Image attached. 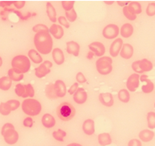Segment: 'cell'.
<instances>
[{"instance_id": "1", "label": "cell", "mask_w": 155, "mask_h": 146, "mask_svg": "<svg viewBox=\"0 0 155 146\" xmlns=\"http://www.w3.org/2000/svg\"><path fill=\"white\" fill-rule=\"evenodd\" d=\"M35 45L38 52L48 55L53 47V40L50 32H39L35 36Z\"/></svg>"}, {"instance_id": "2", "label": "cell", "mask_w": 155, "mask_h": 146, "mask_svg": "<svg viewBox=\"0 0 155 146\" xmlns=\"http://www.w3.org/2000/svg\"><path fill=\"white\" fill-rule=\"evenodd\" d=\"M56 113L60 119L63 121H69L74 118L76 114V109L72 104L69 102H62L58 106Z\"/></svg>"}, {"instance_id": "3", "label": "cell", "mask_w": 155, "mask_h": 146, "mask_svg": "<svg viewBox=\"0 0 155 146\" xmlns=\"http://www.w3.org/2000/svg\"><path fill=\"white\" fill-rule=\"evenodd\" d=\"M22 109L29 116H36L41 111V104L35 99H25L22 103Z\"/></svg>"}, {"instance_id": "4", "label": "cell", "mask_w": 155, "mask_h": 146, "mask_svg": "<svg viewBox=\"0 0 155 146\" xmlns=\"http://www.w3.org/2000/svg\"><path fill=\"white\" fill-rule=\"evenodd\" d=\"M2 135L4 136L5 142L8 144H14L18 139V134L15 129L14 125L8 123L3 126Z\"/></svg>"}, {"instance_id": "5", "label": "cell", "mask_w": 155, "mask_h": 146, "mask_svg": "<svg viewBox=\"0 0 155 146\" xmlns=\"http://www.w3.org/2000/svg\"><path fill=\"white\" fill-rule=\"evenodd\" d=\"M12 66L14 69L24 74L29 71L30 68V61L25 55H17L12 60Z\"/></svg>"}, {"instance_id": "6", "label": "cell", "mask_w": 155, "mask_h": 146, "mask_svg": "<svg viewBox=\"0 0 155 146\" xmlns=\"http://www.w3.org/2000/svg\"><path fill=\"white\" fill-rule=\"evenodd\" d=\"M97 70L101 75H108L112 71V60L108 56H103L96 62Z\"/></svg>"}, {"instance_id": "7", "label": "cell", "mask_w": 155, "mask_h": 146, "mask_svg": "<svg viewBox=\"0 0 155 146\" xmlns=\"http://www.w3.org/2000/svg\"><path fill=\"white\" fill-rule=\"evenodd\" d=\"M132 68L135 72L143 73L145 71H149L153 69V64L150 61H148V59H143L140 61H134L132 64Z\"/></svg>"}, {"instance_id": "8", "label": "cell", "mask_w": 155, "mask_h": 146, "mask_svg": "<svg viewBox=\"0 0 155 146\" xmlns=\"http://www.w3.org/2000/svg\"><path fill=\"white\" fill-rule=\"evenodd\" d=\"M102 35L103 36L107 39V40H112V39H115L119 35V28L118 26L116 25H108L105 27L102 31Z\"/></svg>"}, {"instance_id": "9", "label": "cell", "mask_w": 155, "mask_h": 146, "mask_svg": "<svg viewBox=\"0 0 155 146\" xmlns=\"http://www.w3.org/2000/svg\"><path fill=\"white\" fill-rule=\"evenodd\" d=\"M52 63L49 61H45L43 62L39 67L35 68V76L38 78H42L45 77L51 72V68L52 67Z\"/></svg>"}, {"instance_id": "10", "label": "cell", "mask_w": 155, "mask_h": 146, "mask_svg": "<svg viewBox=\"0 0 155 146\" xmlns=\"http://www.w3.org/2000/svg\"><path fill=\"white\" fill-rule=\"evenodd\" d=\"M140 77L137 73L132 74L127 81V88L130 91H135L139 86Z\"/></svg>"}, {"instance_id": "11", "label": "cell", "mask_w": 155, "mask_h": 146, "mask_svg": "<svg viewBox=\"0 0 155 146\" xmlns=\"http://www.w3.org/2000/svg\"><path fill=\"white\" fill-rule=\"evenodd\" d=\"M89 49H90L91 51L93 52L94 55H97V56H102L105 54V51H106L104 45L101 42H97V41L89 45Z\"/></svg>"}, {"instance_id": "12", "label": "cell", "mask_w": 155, "mask_h": 146, "mask_svg": "<svg viewBox=\"0 0 155 146\" xmlns=\"http://www.w3.org/2000/svg\"><path fill=\"white\" fill-rule=\"evenodd\" d=\"M123 45V42L122 39H116L110 46V54L112 57H116L120 53Z\"/></svg>"}, {"instance_id": "13", "label": "cell", "mask_w": 155, "mask_h": 146, "mask_svg": "<svg viewBox=\"0 0 155 146\" xmlns=\"http://www.w3.org/2000/svg\"><path fill=\"white\" fill-rule=\"evenodd\" d=\"M73 99H74V101L76 103H78V104H83L84 102H86L87 99V91H85L84 88H78L77 91L74 93Z\"/></svg>"}, {"instance_id": "14", "label": "cell", "mask_w": 155, "mask_h": 146, "mask_svg": "<svg viewBox=\"0 0 155 146\" xmlns=\"http://www.w3.org/2000/svg\"><path fill=\"white\" fill-rule=\"evenodd\" d=\"M141 81H146V84L143 85L142 87V91H143L144 93H150L153 91V88H154V85L153 82L148 79V77L147 75H143L140 77Z\"/></svg>"}, {"instance_id": "15", "label": "cell", "mask_w": 155, "mask_h": 146, "mask_svg": "<svg viewBox=\"0 0 155 146\" xmlns=\"http://www.w3.org/2000/svg\"><path fill=\"white\" fill-rule=\"evenodd\" d=\"M99 101L101 102V104H103L104 106L112 107L114 103V99L113 96L111 93H101L99 95Z\"/></svg>"}, {"instance_id": "16", "label": "cell", "mask_w": 155, "mask_h": 146, "mask_svg": "<svg viewBox=\"0 0 155 146\" xmlns=\"http://www.w3.org/2000/svg\"><path fill=\"white\" fill-rule=\"evenodd\" d=\"M54 88L58 98H63L66 94V87L65 82L61 80H57L54 82Z\"/></svg>"}, {"instance_id": "17", "label": "cell", "mask_w": 155, "mask_h": 146, "mask_svg": "<svg viewBox=\"0 0 155 146\" xmlns=\"http://www.w3.org/2000/svg\"><path fill=\"white\" fill-rule=\"evenodd\" d=\"M66 51L69 54L78 56L80 53V45L76 41H68L66 43Z\"/></svg>"}, {"instance_id": "18", "label": "cell", "mask_w": 155, "mask_h": 146, "mask_svg": "<svg viewBox=\"0 0 155 146\" xmlns=\"http://www.w3.org/2000/svg\"><path fill=\"white\" fill-rule=\"evenodd\" d=\"M134 55V47L130 44H125L123 45L122 50L120 51V55L123 58L128 60Z\"/></svg>"}, {"instance_id": "19", "label": "cell", "mask_w": 155, "mask_h": 146, "mask_svg": "<svg viewBox=\"0 0 155 146\" xmlns=\"http://www.w3.org/2000/svg\"><path fill=\"white\" fill-rule=\"evenodd\" d=\"M50 34H51L53 36L57 39V40H60L61 39L63 35H64V30H63V28H62L61 25H52L51 27L50 28Z\"/></svg>"}, {"instance_id": "20", "label": "cell", "mask_w": 155, "mask_h": 146, "mask_svg": "<svg viewBox=\"0 0 155 146\" xmlns=\"http://www.w3.org/2000/svg\"><path fill=\"white\" fill-rule=\"evenodd\" d=\"M52 57H53L54 62L57 65H62L64 63V61H65L64 53L59 48H55V49L53 50V51H52Z\"/></svg>"}, {"instance_id": "21", "label": "cell", "mask_w": 155, "mask_h": 146, "mask_svg": "<svg viewBox=\"0 0 155 146\" xmlns=\"http://www.w3.org/2000/svg\"><path fill=\"white\" fill-rule=\"evenodd\" d=\"M83 131L87 135H92L95 132V126H94V121L92 119H87L83 123Z\"/></svg>"}, {"instance_id": "22", "label": "cell", "mask_w": 155, "mask_h": 146, "mask_svg": "<svg viewBox=\"0 0 155 146\" xmlns=\"http://www.w3.org/2000/svg\"><path fill=\"white\" fill-rule=\"evenodd\" d=\"M42 124L45 128H53L55 124V119L52 115L46 113L42 117Z\"/></svg>"}, {"instance_id": "23", "label": "cell", "mask_w": 155, "mask_h": 146, "mask_svg": "<svg viewBox=\"0 0 155 146\" xmlns=\"http://www.w3.org/2000/svg\"><path fill=\"white\" fill-rule=\"evenodd\" d=\"M154 137V133L149 130V129H144L139 133V139L143 142H149Z\"/></svg>"}, {"instance_id": "24", "label": "cell", "mask_w": 155, "mask_h": 146, "mask_svg": "<svg viewBox=\"0 0 155 146\" xmlns=\"http://www.w3.org/2000/svg\"><path fill=\"white\" fill-rule=\"evenodd\" d=\"M121 35L124 38H129L134 33V27L131 24H125L121 28Z\"/></svg>"}, {"instance_id": "25", "label": "cell", "mask_w": 155, "mask_h": 146, "mask_svg": "<svg viewBox=\"0 0 155 146\" xmlns=\"http://www.w3.org/2000/svg\"><path fill=\"white\" fill-rule=\"evenodd\" d=\"M98 143L101 146H106L111 144H112L111 135L107 134V133H103V134H99V136H98Z\"/></svg>"}, {"instance_id": "26", "label": "cell", "mask_w": 155, "mask_h": 146, "mask_svg": "<svg viewBox=\"0 0 155 146\" xmlns=\"http://www.w3.org/2000/svg\"><path fill=\"white\" fill-rule=\"evenodd\" d=\"M46 11L48 17H49L51 22H56V20H57V18H56V12H55L54 6L50 2H48L46 4Z\"/></svg>"}, {"instance_id": "27", "label": "cell", "mask_w": 155, "mask_h": 146, "mask_svg": "<svg viewBox=\"0 0 155 146\" xmlns=\"http://www.w3.org/2000/svg\"><path fill=\"white\" fill-rule=\"evenodd\" d=\"M8 77L10 78L11 80L15 81H21L24 78V74L17 71V70L14 69V68L8 70Z\"/></svg>"}, {"instance_id": "28", "label": "cell", "mask_w": 155, "mask_h": 146, "mask_svg": "<svg viewBox=\"0 0 155 146\" xmlns=\"http://www.w3.org/2000/svg\"><path fill=\"white\" fill-rule=\"evenodd\" d=\"M45 94L48 98L50 99H55L57 98V94L55 91V88H54V84L53 83H50L46 86L45 88Z\"/></svg>"}, {"instance_id": "29", "label": "cell", "mask_w": 155, "mask_h": 146, "mask_svg": "<svg viewBox=\"0 0 155 146\" xmlns=\"http://www.w3.org/2000/svg\"><path fill=\"white\" fill-rule=\"evenodd\" d=\"M12 86V80L8 77H3L0 78V89L7 91Z\"/></svg>"}, {"instance_id": "30", "label": "cell", "mask_w": 155, "mask_h": 146, "mask_svg": "<svg viewBox=\"0 0 155 146\" xmlns=\"http://www.w3.org/2000/svg\"><path fill=\"white\" fill-rule=\"evenodd\" d=\"M28 54H29V57L31 59V61H32L34 63L39 64V63H41L42 61H43V59L40 56V55L39 54V52L35 51V50H30Z\"/></svg>"}, {"instance_id": "31", "label": "cell", "mask_w": 155, "mask_h": 146, "mask_svg": "<svg viewBox=\"0 0 155 146\" xmlns=\"http://www.w3.org/2000/svg\"><path fill=\"white\" fill-rule=\"evenodd\" d=\"M118 98L121 102H128L130 100V94L127 90L126 89H122L118 92Z\"/></svg>"}, {"instance_id": "32", "label": "cell", "mask_w": 155, "mask_h": 146, "mask_svg": "<svg viewBox=\"0 0 155 146\" xmlns=\"http://www.w3.org/2000/svg\"><path fill=\"white\" fill-rule=\"evenodd\" d=\"M129 8L134 12L135 15H139L142 13V7L141 4L137 2H129V4L127 5Z\"/></svg>"}, {"instance_id": "33", "label": "cell", "mask_w": 155, "mask_h": 146, "mask_svg": "<svg viewBox=\"0 0 155 146\" xmlns=\"http://www.w3.org/2000/svg\"><path fill=\"white\" fill-rule=\"evenodd\" d=\"M123 15H125V17H126L127 19H129V20H135V19L137 18V15H135L134 12L130 9L129 7H128L127 5L123 8Z\"/></svg>"}, {"instance_id": "34", "label": "cell", "mask_w": 155, "mask_h": 146, "mask_svg": "<svg viewBox=\"0 0 155 146\" xmlns=\"http://www.w3.org/2000/svg\"><path fill=\"white\" fill-rule=\"evenodd\" d=\"M66 136V133L62 129H58L55 131L53 132V137L54 139H56L60 142H63L64 141V138Z\"/></svg>"}, {"instance_id": "35", "label": "cell", "mask_w": 155, "mask_h": 146, "mask_svg": "<svg viewBox=\"0 0 155 146\" xmlns=\"http://www.w3.org/2000/svg\"><path fill=\"white\" fill-rule=\"evenodd\" d=\"M147 119H148V128H151V129L155 128V113H153V112L148 113Z\"/></svg>"}, {"instance_id": "36", "label": "cell", "mask_w": 155, "mask_h": 146, "mask_svg": "<svg viewBox=\"0 0 155 146\" xmlns=\"http://www.w3.org/2000/svg\"><path fill=\"white\" fill-rule=\"evenodd\" d=\"M5 104H6V106H7V108L10 112L14 111V110H16L18 107L20 106V102L17 101V100H9V101L5 102Z\"/></svg>"}, {"instance_id": "37", "label": "cell", "mask_w": 155, "mask_h": 146, "mask_svg": "<svg viewBox=\"0 0 155 146\" xmlns=\"http://www.w3.org/2000/svg\"><path fill=\"white\" fill-rule=\"evenodd\" d=\"M35 96V90L31 84L25 85V94L24 95V98H33Z\"/></svg>"}, {"instance_id": "38", "label": "cell", "mask_w": 155, "mask_h": 146, "mask_svg": "<svg viewBox=\"0 0 155 146\" xmlns=\"http://www.w3.org/2000/svg\"><path fill=\"white\" fill-rule=\"evenodd\" d=\"M15 93L18 97H22L23 98L24 95L25 94V85H16V87H15Z\"/></svg>"}, {"instance_id": "39", "label": "cell", "mask_w": 155, "mask_h": 146, "mask_svg": "<svg viewBox=\"0 0 155 146\" xmlns=\"http://www.w3.org/2000/svg\"><path fill=\"white\" fill-rule=\"evenodd\" d=\"M65 18H66V19H68L70 22H74L77 18V15H76L75 9L73 8L70 11L65 12Z\"/></svg>"}, {"instance_id": "40", "label": "cell", "mask_w": 155, "mask_h": 146, "mask_svg": "<svg viewBox=\"0 0 155 146\" xmlns=\"http://www.w3.org/2000/svg\"><path fill=\"white\" fill-rule=\"evenodd\" d=\"M50 29H48V27L46 25H36L33 27V31L34 32H49Z\"/></svg>"}, {"instance_id": "41", "label": "cell", "mask_w": 155, "mask_h": 146, "mask_svg": "<svg viewBox=\"0 0 155 146\" xmlns=\"http://www.w3.org/2000/svg\"><path fill=\"white\" fill-rule=\"evenodd\" d=\"M74 4H75L74 1H62L61 2L62 7H63V8H64L66 12L73 9Z\"/></svg>"}, {"instance_id": "42", "label": "cell", "mask_w": 155, "mask_h": 146, "mask_svg": "<svg viewBox=\"0 0 155 146\" xmlns=\"http://www.w3.org/2000/svg\"><path fill=\"white\" fill-rule=\"evenodd\" d=\"M146 14L148 16L155 15V3H149L146 9Z\"/></svg>"}, {"instance_id": "43", "label": "cell", "mask_w": 155, "mask_h": 146, "mask_svg": "<svg viewBox=\"0 0 155 146\" xmlns=\"http://www.w3.org/2000/svg\"><path fill=\"white\" fill-rule=\"evenodd\" d=\"M0 113L4 115V116L8 115V114L10 113V111H9L8 108H7L5 102H1V104H0Z\"/></svg>"}, {"instance_id": "44", "label": "cell", "mask_w": 155, "mask_h": 146, "mask_svg": "<svg viewBox=\"0 0 155 146\" xmlns=\"http://www.w3.org/2000/svg\"><path fill=\"white\" fill-rule=\"evenodd\" d=\"M58 21H59V23H60V25L65 26V28H69V27H70V25H69L67 19H66V18H65L64 16H61V17H59V18H58Z\"/></svg>"}, {"instance_id": "45", "label": "cell", "mask_w": 155, "mask_h": 146, "mask_svg": "<svg viewBox=\"0 0 155 146\" xmlns=\"http://www.w3.org/2000/svg\"><path fill=\"white\" fill-rule=\"evenodd\" d=\"M76 80H77V81H78L79 83H84V82L87 81L86 77L83 75V73L81 72L77 73V75H76Z\"/></svg>"}, {"instance_id": "46", "label": "cell", "mask_w": 155, "mask_h": 146, "mask_svg": "<svg viewBox=\"0 0 155 146\" xmlns=\"http://www.w3.org/2000/svg\"><path fill=\"white\" fill-rule=\"evenodd\" d=\"M128 146H142V143L139 139H132L128 143Z\"/></svg>"}, {"instance_id": "47", "label": "cell", "mask_w": 155, "mask_h": 146, "mask_svg": "<svg viewBox=\"0 0 155 146\" xmlns=\"http://www.w3.org/2000/svg\"><path fill=\"white\" fill-rule=\"evenodd\" d=\"M77 89H78V83L76 82V83H74V84L70 88L68 92L71 94V95H74V93L77 91Z\"/></svg>"}, {"instance_id": "48", "label": "cell", "mask_w": 155, "mask_h": 146, "mask_svg": "<svg viewBox=\"0 0 155 146\" xmlns=\"http://www.w3.org/2000/svg\"><path fill=\"white\" fill-rule=\"evenodd\" d=\"M14 4V1H0V6L2 8H8Z\"/></svg>"}, {"instance_id": "49", "label": "cell", "mask_w": 155, "mask_h": 146, "mask_svg": "<svg viewBox=\"0 0 155 146\" xmlns=\"http://www.w3.org/2000/svg\"><path fill=\"white\" fill-rule=\"evenodd\" d=\"M24 125L25 127H32L33 125V119L31 118H26L24 120Z\"/></svg>"}, {"instance_id": "50", "label": "cell", "mask_w": 155, "mask_h": 146, "mask_svg": "<svg viewBox=\"0 0 155 146\" xmlns=\"http://www.w3.org/2000/svg\"><path fill=\"white\" fill-rule=\"evenodd\" d=\"M25 1H14V5L17 8H22L25 6Z\"/></svg>"}, {"instance_id": "51", "label": "cell", "mask_w": 155, "mask_h": 146, "mask_svg": "<svg viewBox=\"0 0 155 146\" xmlns=\"http://www.w3.org/2000/svg\"><path fill=\"white\" fill-rule=\"evenodd\" d=\"M94 53L93 52H92V51H89V52H88V54H87V59H89V60H91V59H92L93 58V56H94Z\"/></svg>"}, {"instance_id": "52", "label": "cell", "mask_w": 155, "mask_h": 146, "mask_svg": "<svg viewBox=\"0 0 155 146\" xmlns=\"http://www.w3.org/2000/svg\"><path fill=\"white\" fill-rule=\"evenodd\" d=\"M117 4H118V5H120V6H124V7H125V5H127V4H129V2H127V1H125V2L118 1Z\"/></svg>"}, {"instance_id": "53", "label": "cell", "mask_w": 155, "mask_h": 146, "mask_svg": "<svg viewBox=\"0 0 155 146\" xmlns=\"http://www.w3.org/2000/svg\"><path fill=\"white\" fill-rule=\"evenodd\" d=\"M67 146H82L81 144H77V143H72V144H70Z\"/></svg>"}, {"instance_id": "54", "label": "cell", "mask_w": 155, "mask_h": 146, "mask_svg": "<svg viewBox=\"0 0 155 146\" xmlns=\"http://www.w3.org/2000/svg\"><path fill=\"white\" fill-rule=\"evenodd\" d=\"M3 65V61H2V58L0 57V66Z\"/></svg>"}, {"instance_id": "55", "label": "cell", "mask_w": 155, "mask_h": 146, "mask_svg": "<svg viewBox=\"0 0 155 146\" xmlns=\"http://www.w3.org/2000/svg\"><path fill=\"white\" fill-rule=\"evenodd\" d=\"M106 4H113V1H112V2H105Z\"/></svg>"}, {"instance_id": "56", "label": "cell", "mask_w": 155, "mask_h": 146, "mask_svg": "<svg viewBox=\"0 0 155 146\" xmlns=\"http://www.w3.org/2000/svg\"><path fill=\"white\" fill-rule=\"evenodd\" d=\"M154 106H155V104H154Z\"/></svg>"}]
</instances>
